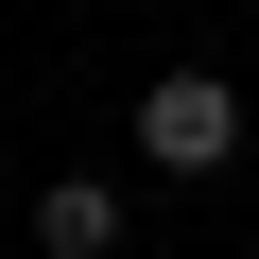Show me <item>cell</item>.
Returning <instances> with one entry per match:
<instances>
[{"label":"cell","instance_id":"obj_1","mask_svg":"<svg viewBox=\"0 0 259 259\" xmlns=\"http://www.w3.org/2000/svg\"><path fill=\"white\" fill-rule=\"evenodd\" d=\"M139 156H156V173H225V156H242V87H225V69H156V87H139Z\"/></svg>","mask_w":259,"mask_h":259},{"label":"cell","instance_id":"obj_2","mask_svg":"<svg viewBox=\"0 0 259 259\" xmlns=\"http://www.w3.org/2000/svg\"><path fill=\"white\" fill-rule=\"evenodd\" d=\"M35 242H52V259H121V242H139L121 173H52V190H35Z\"/></svg>","mask_w":259,"mask_h":259}]
</instances>
